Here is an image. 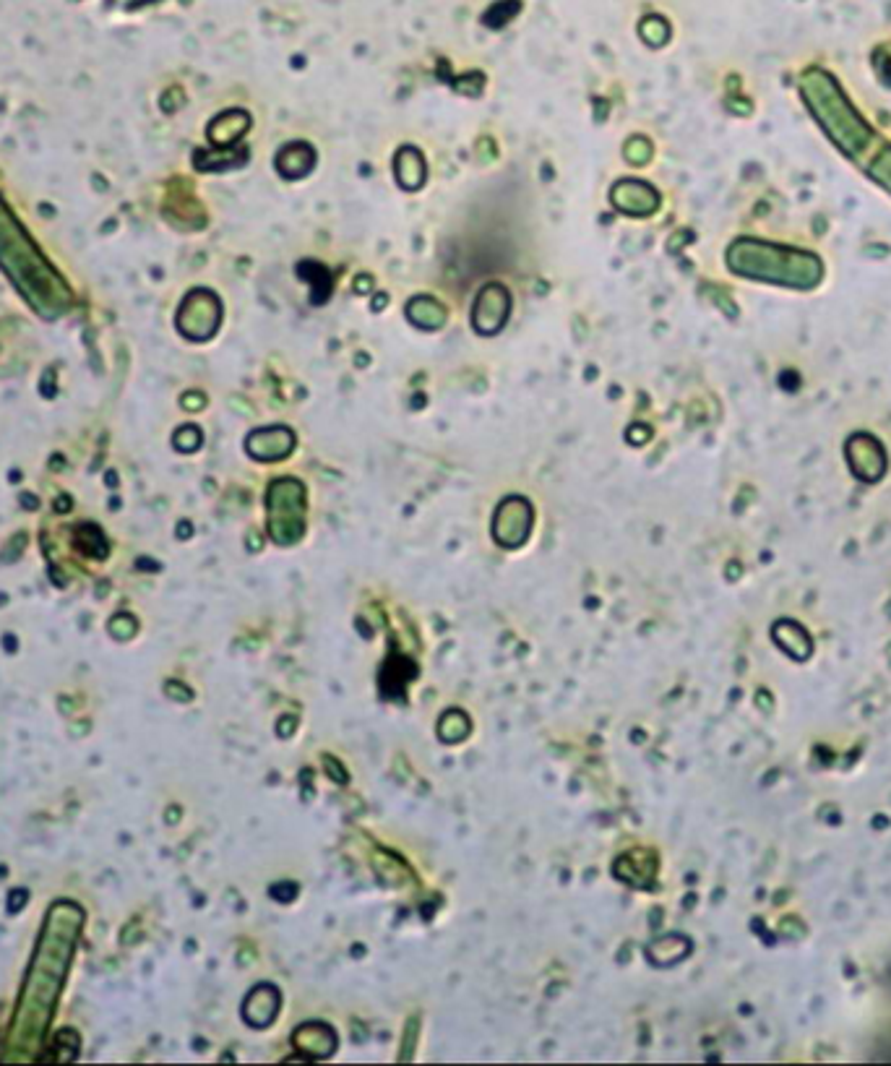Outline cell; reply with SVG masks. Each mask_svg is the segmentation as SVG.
Returning a JSON list of instances; mask_svg holds the SVG:
<instances>
[{"mask_svg": "<svg viewBox=\"0 0 891 1066\" xmlns=\"http://www.w3.org/2000/svg\"><path fill=\"white\" fill-rule=\"evenodd\" d=\"M81 926H84V910L76 902H55L47 913L6 1040V1053H3L6 1061H29L40 1053L71 965L73 949L81 936Z\"/></svg>", "mask_w": 891, "mask_h": 1066, "instance_id": "cell-1", "label": "cell"}, {"mask_svg": "<svg viewBox=\"0 0 891 1066\" xmlns=\"http://www.w3.org/2000/svg\"><path fill=\"white\" fill-rule=\"evenodd\" d=\"M0 266L24 292L34 311L42 316L55 318L71 303V292L63 285V279L50 269L42 253L27 238V232L21 230L19 222L3 204H0Z\"/></svg>", "mask_w": 891, "mask_h": 1066, "instance_id": "cell-2", "label": "cell"}, {"mask_svg": "<svg viewBox=\"0 0 891 1066\" xmlns=\"http://www.w3.org/2000/svg\"><path fill=\"white\" fill-rule=\"evenodd\" d=\"M269 537L277 545H295L305 535V485L295 477H279L266 493Z\"/></svg>", "mask_w": 891, "mask_h": 1066, "instance_id": "cell-3", "label": "cell"}, {"mask_svg": "<svg viewBox=\"0 0 891 1066\" xmlns=\"http://www.w3.org/2000/svg\"><path fill=\"white\" fill-rule=\"evenodd\" d=\"M222 321V305L219 298L209 290H193L183 300L178 311V329L193 342H206L212 339Z\"/></svg>", "mask_w": 891, "mask_h": 1066, "instance_id": "cell-4", "label": "cell"}, {"mask_svg": "<svg viewBox=\"0 0 891 1066\" xmlns=\"http://www.w3.org/2000/svg\"><path fill=\"white\" fill-rule=\"evenodd\" d=\"M532 522H535V511L524 496H509L503 498L498 509L493 514V540L501 548H522L524 543L532 535Z\"/></svg>", "mask_w": 891, "mask_h": 1066, "instance_id": "cell-5", "label": "cell"}, {"mask_svg": "<svg viewBox=\"0 0 891 1066\" xmlns=\"http://www.w3.org/2000/svg\"><path fill=\"white\" fill-rule=\"evenodd\" d=\"M511 316V292L501 282H490L477 292L472 305V326L482 337H493L509 324Z\"/></svg>", "mask_w": 891, "mask_h": 1066, "instance_id": "cell-6", "label": "cell"}, {"mask_svg": "<svg viewBox=\"0 0 891 1066\" xmlns=\"http://www.w3.org/2000/svg\"><path fill=\"white\" fill-rule=\"evenodd\" d=\"M295 449V433L287 425H269V428H256L251 436L245 438V451L258 462H279L287 459Z\"/></svg>", "mask_w": 891, "mask_h": 1066, "instance_id": "cell-7", "label": "cell"}, {"mask_svg": "<svg viewBox=\"0 0 891 1066\" xmlns=\"http://www.w3.org/2000/svg\"><path fill=\"white\" fill-rule=\"evenodd\" d=\"M610 204L628 217H649L657 212L660 196L644 180H618L610 191Z\"/></svg>", "mask_w": 891, "mask_h": 1066, "instance_id": "cell-8", "label": "cell"}, {"mask_svg": "<svg viewBox=\"0 0 891 1066\" xmlns=\"http://www.w3.org/2000/svg\"><path fill=\"white\" fill-rule=\"evenodd\" d=\"M337 1043V1030L326 1022H305L292 1033V1046L305 1061L329 1059L331 1053L337 1051Z\"/></svg>", "mask_w": 891, "mask_h": 1066, "instance_id": "cell-9", "label": "cell"}, {"mask_svg": "<svg viewBox=\"0 0 891 1066\" xmlns=\"http://www.w3.org/2000/svg\"><path fill=\"white\" fill-rule=\"evenodd\" d=\"M279 1009H282V994L279 988H274L271 983H261L245 996L243 1001V1020L251 1027H269L271 1022L277 1020Z\"/></svg>", "mask_w": 891, "mask_h": 1066, "instance_id": "cell-10", "label": "cell"}, {"mask_svg": "<svg viewBox=\"0 0 891 1066\" xmlns=\"http://www.w3.org/2000/svg\"><path fill=\"white\" fill-rule=\"evenodd\" d=\"M394 173L396 183L404 191H420L428 180V162H425L423 152L415 146H402L394 157Z\"/></svg>", "mask_w": 891, "mask_h": 1066, "instance_id": "cell-11", "label": "cell"}, {"mask_svg": "<svg viewBox=\"0 0 891 1066\" xmlns=\"http://www.w3.org/2000/svg\"><path fill=\"white\" fill-rule=\"evenodd\" d=\"M279 175L287 180L305 178L316 167V152H313L311 144L305 141H290L279 149L277 159H274Z\"/></svg>", "mask_w": 891, "mask_h": 1066, "instance_id": "cell-12", "label": "cell"}, {"mask_svg": "<svg viewBox=\"0 0 891 1066\" xmlns=\"http://www.w3.org/2000/svg\"><path fill=\"white\" fill-rule=\"evenodd\" d=\"M404 313H407L412 324L425 329V332H436V329H441V326L446 324V318H449V308H446L441 300L433 298V295H415V298L407 303Z\"/></svg>", "mask_w": 891, "mask_h": 1066, "instance_id": "cell-13", "label": "cell"}, {"mask_svg": "<svg viewBox=\"0 0 891 1066\" xmlns=\"http://www.w3.org/2000/svg\"><path fill=\"white\" fill-rule=\"evenodd\" d=\"M251 128V115L245 110H227V113L217 115L209 126V139L219 146H230L243 136L245 131Z\"/></svg>", "mask_w": 891, "mask_h": 1066, "instance_id": "cell-14", "label": "cell"}, {"mask_svg": "<svg viewBox=\"0 0 891 1066\" xmlns=\"http://www.w3.org/2000/svg\"><path fill=\"white\" fill-rule=\"evenodd\" d=\"M467 733L469 717L464 715V712H459V709L446 712V715L441 717V722H438V735H441V741L446 743H459L462 738H467Z\"/></svg>", "mask_w": 891, "mask_h": 1066, "instance_id": "cell-15", "label": "cell"}, {"mask_svg": "<svg viewBox=\"0 0 891 1066\" xmlns=\"http://www.w3.org/2000/svg\"><path fill=\"white\" fill-rule=\"evenodd\" d=\"M639 34H641V40L647 42V45L660 47L662 42L667 40V34H670V29H667V24L660 19V16H649V19L641 21Z\"/></svg>", "mask_w": 891, "mask_h": 1066, "instance_id": "cell-16", "label": "cell"}]
</instances>
